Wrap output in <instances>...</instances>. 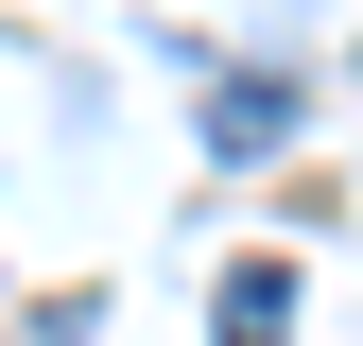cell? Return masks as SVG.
Wrapping results in <instances>:
<instances>
[{
    "label": "cell",
    "instance_id": "1",
    "mask_svg": "<svg viewBox=\"0 0 363 346\" xmlns=\"http://www.w3.org/2000/svg\"><path fill=\"white\" fill-rule=\"evenodd\" d=\"M208 139H225V156H277V139H294V86H277V69H225V86H208Z\"/></svg>",
    "mask_w": 363,
    "mask_h": 346
},
{
    "label": "cell",
    "instance_id": "2",
    "mask_svg": "<svg viewBox=\"0 0 363 346\" xmlns=\"http://www.w3.org/2000/svg\"><path fill=\"white\" fill-rule=\"evenodd\" d=\"M208 329H225V346H294V260H242Z\"/></svg>",
    "mask_w": 363,
    "mask_h": 346
}]
</instances>
